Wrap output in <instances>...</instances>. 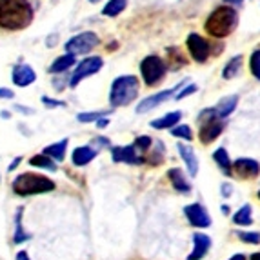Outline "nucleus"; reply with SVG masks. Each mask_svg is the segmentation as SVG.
<instances>
[{"instance_id":"obj_1","label":"nucleus","mask_w":260,"mask_h":260,"mask_svg":"<svg viewBox=\"0 0 260 260\" xmlns=\"http://www.w3.org/2000/svg\"><path fill=\"white\" fill-rule=\"evenodd\" d=\"M35 9L29 0H0V27L6 31H20L33 22Z\"/></svg>"},{"instance_id":"obj_2","label":"nucleus","mask_w":260,"mask_h":260,"mask_svg":"<svg viewBox=\"0 0 260 260\" xmlns=\"http://www.w3.org/2000/svg\"><path fill=\"white\" fill-rule=\"evenodd\" d=\"M239 26V13L237 9L230 4L218 6L209 13V17L204 22V29L213 39H225L230 37Z\"/></svg>"},{"instance_id":"obj_3","label":"nucleus","mask_w":260,"mask_h":260,"mask_svg":"<svg viewBox=\"0 0 260 260\" xmlns=\"http://www.w3.org/2000/svg\"><path fill=\"white\" fill-rule=\"evenodd\" d=\"M140 93V80L135 75H120L111 82L109 89V104L113 108L131 104Z\"/></svg>"},{"instance_id":"obj_4","label":"nucleus","mask_w":260,"mask_h":260,"mask_svg":"<svg viewBox=\"0 0 260 260\" xmlns=\"http://www.w3.org/2000/svg\"><path fill=\"white\" fill-rule=\"evenodd\" d=\"M11 187H13V191L18 197H31L51 193L55 189V182H53L51 178L39 173H20L13 180Z\"/></svg>"},{"instance_id":"obj_5","label":"nucleus","mask_w":260,"mask_h":260,"mask_svg":"<svg viewBox=\"0 0 260 260\" xmlns=\"http://www.w3.org/2000/svg\"><path fill=\"white\" fill-rule=\"evenodd\" d=\"M197 122H199V139L204 146L215 142L228 126V120L218 117L215 108L202 109Z\"/></svg>"},{"instance_id":"obj_6","label":"nucleus","mask_w":260,"mask_h":260,"mask_svg":"<svg viewBox=\"0 0 260 260\" xmlns=\"http://www.w3.org/2000/svg\"><path fill=\"white\" fill-rule=\"evenodd\" d=\"M166 73H168V62L162 60L160 56L148 55L140 60V77L148 87H155L156 84H160Z\"/></svg>"},{"instance_id":"obj_7","label":"nucleus","mask_w":260,"mask_h":260,"mask_svg":"<svg viewBox=\"0 0 260 260\" xmlns=\"http://www.w3.org/2000/svg\"><path fill=\"white\" fill-rule=\"evenodd\" d=\"M100 39L96 33L93 31H82V33H78V35L71 37L68 42L64 44V49L66 53H71V55H87V53H91L93 49L99 46Z\"/></svg>"},{"instance_id":"obj_8","label":"nucleus","mask_w":260,"mask_h":260,"mask_svg":"<svg viewBox=\"0 0 260 260\" xmlns=\"http://www.w3.org/2000/svg\"><path fill=\"white\" fill-rule=\"evenodd\" d=\"M102 66H104L102 56H87V58H84L82 62H78L73 75L70 77V87H77L84 78L91 77V75H96L100 70H102Z\"/></svg>"},{"instance_id":"obj_9","label":"nucleus","mask_w":260,"mask_h":260,"mask_svg":"<svg viewBox=\"0 0 260 260\" xmlns=\"http://www.w3.org/2000/svg\"><path fill=\"white\" fill-rule=\"evenodd\" d=\"M184 86H186V80H184V82H178L177 86L169 87V89L158 91V93H155V95H151V96H146L144 100H140V104L137 106V109H135V111L139 113V115H144V113H148V111H151V109L158 108V106L164 104V102H168V100L175 99V96H177V93L180 91Z\"/></svg>"},{"instance_id":"obj_10","label":"nucleus","mask_w":260,"mask_h":260,"mask_svg":"<svg viewBox=\"0 0 260 260\" xmlns=\"http://www.w3.org/2000/svg\"><path fill=\"white\" fill-rule=\"evenodd\" d=\"M186 46H187V51H189L191 58L195 62H199V64L208 62V58L213 53L211 42L206 40L202 35H199V33H189L186 40Z\"/></svg>"},{"instance_id":"obj_11","label":"nucleus","mask_w":260,"mask_h":260,"mask_svg":"<svg viewBox=\"0 0 260 260\" xmlns=\"http://www.w3.org/2000/svg\"><path fill=\"white\" fill-rule=\"evenodd\" d=\"M111 158L113 162L117 164H131V166H140L146 162L142 155H139V149L135 148L133 144L131 146H111Z\"/></svg>"},{"instance_id":"obj_12","label":"nucleus","mask_w":260,"mask_h":260,"mask_svg":"<svg viewBox=\"0 0 260 260\" xmlns=\"http://www.w3.org/2000/svg\"><path fill=\"white\" fill-rule=\"evenodd\" d=\"M184 215H186L187 222H189L193 228L206 230V228L211 225V217H209L208 209H206L202 204H199V202L184 206Z\"/></svg>"},{"instance_id":"obj_13","label":"nucleus","mask_w":260,"mask_h":260,"mask_svg":"<svg viewBox=\"0 0 260 260\" xmlns=\"http://www.w3.org/2000/svg\"><path fill=\"white\" fill-rule=\"evenodd\" d=\"M233 175L244 180H251L260 175V164L255 158H247V156H240L237 160H233Z\"/></svg>"},{"instance_id":"obj_14","label":"nucleus","mask_w":260,"mask_h":260,"mask_svg":"<svg viewBox=\"0 0 260 260\" xmlns=\"http://www.w3.org/2000/svg\"><path fill=\"white\" fill-rule=\"evenodd\" d=\"M11 78H13V84L18 87H27L37 80L35 70L31 68L26 62H20V64L13 66V71H11Z\"/></svg>"},{"instance_id":"obj_15","label":"nucleus","mask_w":260,"mask_h":260,"mask_svg":"<svg viewBox=\"0 0 260 260\" xmlns=\"http://www.w3.org/2000/svg\"><path fill=\"white\" fill-rule=\"evenodd\" d=\"M211 249V239L206 233H193V249L187 255V260H202Z\"/></svg>"},{"instance_id":"obj_16","label":"nucleus","mask_w":260,"mask_h":260,"mask_svg":"<svg viewBox=\"0 0 260 260\" xmlns=\"http://www.w3.org/2000/svg\"><path fill=\"white\" fill-rule=\"evenodd\" d=\"M177 149H178V155L182 156L184 164H186L189 177H197V173H199V156L195 155V149L191 148L189 144H184V142L178 144Z\"/></svg>"},{"instance_id":"obj_17","label":"nucleus","mask_w":260,"mask_h":260,"mask_svg":"<svg viewBox=\"0 0 260 260\" xmlns=\"http://www.w3.org/2000/svg\"><path fill=\"white\" fill-rule=\"evenodd\" d=\"M168 178H169V182H171V186H173L175 191H178V193H184V195L191 193V184H189V180L186 178V175H184V171L180 168H171V169H169Z\"/></svg>"},{"instance_id":"obj_18","label":"nucleus","mask_w":260,"mask_h":260,"mask_svg":"<svg viewBox=\"0 0 260 260\" xmlns=\"http://www.w3.org/2000/svg\"><path fill=\"white\" fill-rule=\"evenodd\" d=\"M99 155V149H95L93 146H80L73 151L71 155V162H73L77 168H82V166H87L89 162Z\"/></svg>"},{"instance_id":"obj_19","label":"nucleus","mask_w":260,"mask_h":260,"mask_svg":"<svg viewBox=\"0 0 260 260\" xmlns=\"http://www.w3.org/2000/svg\"><path fill=\"white\" fill-rule=\"evenodd\" d=\"M180 118H182V111H171V113H166L164 117L151 120L149 126L155 127V129H171V127H175L180 122Z\"/></svg>"},{"instance_id":"obj_20","label":"nucleus","mask_w":260,"mask_h":260,"mask_svg":"<svg viewBox=\"0 0 260 260\" xmlns=\"http://www.w3.org/2000/svg\"><path fill=\"white\" fill-rule=\"evenodd\" d=\"M237 106H239V95H228L218 100V104L215 106V111H217V115L220 118L228 120V117L237 109Z\"/></svg>"},{"instance_id":"obj_21","label":"nucleus","mask_w":260,"mask_h":260,"mask_svg":"<svg viewBox=\"0 0 260 260\" xmlns=\"http://www.w3.org/2000/svg\"><path fill=\"white\" fill-rule=\"evenodd\" d=\"M213 160L217 162V166L220 168V171L225 177H231L233 175V160H231L230 153L225 148H218L213 153Z\"/></svg>"},{"instance_id":"obj_22","label":"nucleus","mask_w":260,"mask_h":260,"mask_svg":"<svg viewBox=\"0 0 260 260\" xmlns=\"http://www.w3.org/2000/svg\"><path fill=\"white\" fill-rule=\"evenodd\" d=\"M75 62H77L75 55H71V53H64V55H60L58 58H55V60H53V64L49 66V73H53V75L66 73L68 70H71V68H73Z\"/></svg>"},{"instance_id":"obj_23","label":"nucleus","mask_w":260,"mask_h":260,"mask_svg":"<svg viewBox=\"0 0 260 260\" xmlns=\"http://www.w3.org/2000/svg\"><path fill=\"white\" fill-rule=\"evenodd\" d=\"M242 64H244L242 55H235L233 58H230L228 64L224 66V70H222V78L224 80H231V78L239 77L240 71H242Z\"/></svg>"},{"instance_id":"obj_24","label":"nucleus","mask_w":260,"mask_h":260,"mask_svg":"<svg viewBox=\"0 0 260 260\" xmlns=\"http://www.w3.org/2000/svg\"><path fill=\"white\" fill-rule=\"evenodd\" d=\"M68 144H70V139H62L60 142L49 144L48 148H44V155L51 156L53 160L62 162L66 156V149H68Z\"/></svg>"},{"instance_id":"obj_25","label":"nucleus","mask_w":260,"mask_h":260,"mask_svg":"<svg viewBox=\"0 0 260 260\" xmlns=\"http://www.w3.org/2000/svg\"><path fill=\"white\" fill-rule=\"evenodd\" d=\"M251 206L249 204H244L239 211L233 215V224L235 225H240V228H247V225L253 224V217H251Z\"/></svg>"},{"instance_id":"obj_26","label":"nucleus","mask_w":260,"mask_h":260,"mask_svg":"<svg viewBox=\"0 0 260 260\" xmlns=\"http://www.w3.org/2000/svg\"><path fill=\"white\" fill-rule=\"evenodd\" d=\"M22 213H24V209H17V213H15V237H13V242L17 244H24L26 240H29L31 237L24 231V228H22Z\"/></svg>"},{"instance_id":"obj_27","label":"nucleus","mask_w":260,"mask_h":260,"mask_svg":"<svg viewBox=\"0 0 260 260\" xmlns=\"http://www.w3.org/2000/svg\"><path fill=\"white\" fill-rule=\"evenodd\" d=\"M126 6H127V0H109L108 4L102 8V15L109 18L118 17V15L126 9Z\"/></svg>"},{"instance_id":"obj_28","label":"nucleus","mask_w":260,"mask_h":260,"mask_svg":"<svg viewBox=\"0 0 260 260\" xmlns=\"http://www.w3.org/2000/svg\"><path fill=\"white\" fill-rule=\"evenodd\" d=\"M29 164L33 166V168H42V169H48V171H53L55 173L56 171V164L53 162L51 156L48 155H35V156H31L29 158Z\"/></svg>"},{"instance_id":"obj_29","label":"nucleus","mask_w":260,"mask_h":260,"mask_svg":"<svg viewBox=\"0 0 260 260\" xmlns=\"http://www.w3.org/2000/svg\"><path fill=\"white\" fill-rule=\"evenodd\" d=\"M109 115H111V109H100V111H84V113H78L77 120L87 124V122H96V120H100V118H106V117H109Z\"/></svg>"},{"instance_id":"obj_30","label":"nucleus","mask_w":260,"mask_h":260,"mask_svg":"<svg viewBox=\"0 0 260 260\" xmlns=\"http://www.w3.org/2000/svg\"><path fill=\"white\" fill-rule=\"evenodd\" d=\"M169 133L173 135L175 139H182V140H186V142L193 140V129H191L187 124H177L175 127L169 129Z\"/></svg>"},{"instance_id":"obj_31","label":"nucleus","mask_w":260,"mask_h":260,"mask_svg":"<svg viewBox=\"0 0 260 260\" xmlns=\"http://www.w3.org/2000/svg\"><path fill=\"white\" fill-rule=\"evenodd\" d=\"M239 240H242L244 244H251V246H258L260 244V233L258 231H237Z\"/></svg>"},{"instance_id":"obj_32","label":"nucleus","mask_w":260,"mask_h":260,"mask_svg":"<svg viewBox=\"0 0 260 260\" xmlns=\"http://www.w3.org/2000/svg\"><path fill=\"white\" fill-rule=\"evenodd\" d=\"M249 70H251V75L260 80V49H255L249 56Z\"/></svg>"},{"instance_id":"obj_33","label":"nucleus","mask_w":260,"mask_h":260,"mask_svg":"<svg viewBox=\"0 0 260 260\" xmlns=\"http://www.w3.org/2000/svg\"><path fill=\"white\" fill-rule=\"evenodd\" d=\"M168 55H169V60L177 62V70H178V68H182V66L187 64L186 56L182 55V51H180L178 48H169L168 49Z\"/></svg>"},{"instance_id":"obj_34","label":"nucleus","mask_w":260,"mask_h":260,"mask_svg":"<svg viewBox=\"0 0 260 260\" xmlns=\"http://www.w3.org/2000/svg\"><path fill=\"white\" fill-rule=\"evenodd\" d=\"M133 146L139 151H149V149L153 148V139L151 137H146V135H142V137H137L133 142Z\"/></svg>"},{"instance_id":"obj_35","label":"nucleus","mask_w":260,"mask_h":260,"mask_svg":"<svg viewBox=\"0 0 260 260\" xmlns=\"http://www.w3.org/2000/svg\"><path fill=\"white\" fill-rule=\"evenodd\" d=\"M197 91H199V86H197V84H187V86H184L182 89L177 93V96H175V99L182 100V99H186V96H189V95H195Z\"/></svg>"},{"instance_id":"obj_36","label":"nucleus","mask_w":260,"mask_h":260,"mask_svg":"<svg viewBox=\"0 0 260 260\" xmlns=\"http://www.w3.org/2000/svg\"><path fill=\"white\" fill-rule=\"evenodd\" d=\"M42 104L46 106V108H64L66 102L64 100L49 99V96H42Z\"/></svg>"},{"instance_id":"obj_37","label":"nucleus","mask_w":260,"mask_h":260,"mask_svg":"<svg viewBox=\"0 0 260 260\" xmlns=\"http://www.w3.org/2000/svg\"><path fill=\"white\" fill-rule=\"evenodd\" d=\"M220 193H222V197H225V199H228V197H231V195H233V186H231V184L230 182H224V184H222V186H220Z\"/></svg>"},{"instance_id":"obj_38","label":"nucleus","mask_w":260,"mask_h":260,"mask_svg":"<svg viewBox=\"0 0 260 260\" xmlns=\"http://www.w3.org/2000/svg\"><path fill=\"white\" fill-rule=\"evenodd\" d=\"M0 99L11 100V99H15V93L11 91V89H8V87H0Z\"/></svg>"},{"instance_id":"obj_39","label":"nucleus","mask_w":260,"mask_h":260,"mask_svg":"<svg viewBox=\"0 0 260 260\" xmlns=\"http://www.w3.org/2000/svg\"><path fill=\"white\" fill-rule=\"evenodd\" d=\"M93 142L96 144V148H99V146H106V148H111V142H109L108 139H104V137H96V139L93 140Z\"/></svg>"},{"instance_id":"obj_40","label":"nucleus","mask_w":260,"mask_h":260,"mask_svg":"<svg viewBox=\"0 0 260 260\" xmlns=\"http://www.w3.org/2000/svg\"><path fill=\"white\" fill-rule=\"evenodd\" d=\"M95 124H96V127H99V129H104V127L109 126V118L108 117H106V118H100V120H96Z\"/></svg>"},{"instance_id":"obj_41","label":"nucleus","mask_w":260,"mask_h":260,"mask_svg":"<svg viewBox=\"0 0 260 260\" xmlns=\"http://www.w3.org/2000/svg\"><path fill=\"white\" fill-rule=\"evenodd\" d=\"M20 162H22V156H17V158H15V160L11 162V164H9L8 171H13V169H17L18 166H20Z\"/></svg>"},{"instance_id":"obj_42","label":"nucleus","mask_w":260,"mask_h":260,"mask_svg":"<svg viewBox=\"0 0 260 260\" xmlns=\"http://www.w3.org/2000/svg\"><path fill=\"white\" fill-rule=\"evenodd\" d=\"M17 260H31L29 255H27L26 251H18L17 253Z\"/></svg>"},{"instance_id":"obj_43","label":"nucleus","mask_w":260,"mask_h":260,"mask_svg":"<svg viewBox=\"0 0 260 260\" xmlns=\"http://www.w3.org/2000/svg\"><path fill=\"white\" fill-rule=\"evenodd\" d=\"M15 109H17V111H20V113H26V115H31V113H33V109L22 108V106H15Z\"/></svg>"},{"instance_id":"obj_44","label":"nucleus","mask_w":260,"mask_h":260,"mask_svg":"<svg viewBox=\"0 0 260 260\" xmlns=\"http://www.w3.org/2000/svg\"><path fill=\"white\" fill-rule=\"evenodd\" d=\"M228 260H247V258H246V255H244V253H237V255H233L231 258H228Z\"/></svg>"},{"instance_id":"obj_45","label":"nucleus","mask_w":260,"mask_h":260,"mask_svg":"<svg viewBox=\"0 0 260 260\" xmlns=\"http://www.w3.org/2000/svg\"><path fill=\"white\" fill-rule=\"evenodd\" d=\"M225 4H230V6H242L244 0H224Z\"/></svg>"},{"instance_id":"obj_46","label":"nucleus","mask_w":260,"mask_h":260,"mask_svg":"<svg viewBox=\"0 0 260 260\" xmlns=\"http://www.w3.org/2000/svg\"><path fill=\"white\" fill-rule=\"evenodd\" d=\"M220 211H222V215H230V211H231V209H230V206H228V204H222Z\"/></svg>"},{"instance_id":"obj_47","label":"nucleus","mask_w":260,"mask_h":260,"mask_svg":"<svg viewBox=\"0 0 260 260\" xmlns=\"http://www.w3.org/2000/svg\"><path fill=\"white\" fill-rule=\"evenodd\" d=\"M247 260H260V251H256V253H253V255H249V258Z\"/></svg>"},{"instance_id":"obj_48","label":"nucleus","mask_w":260,"mask_h":260,"mask_svg":"<svg viewBox=\"0 0 260 260\" xmlns=\"http://www.w3.org/2000/svg\"><path fill=\"white\" fill-rule=\"evenodd\" d=\"M0 117H2V118H8V117H11V115H9L8 111H2V113H0Z\"/></svg>"},{"instance_id":"obj_49","label":"nucleus","mask_w":260,"mask_h":260,"mask_svg":"<svg viewBox=\"0 0 260 260\" xmlns=\"http://www.w3.org/2000/svg\"><path fill=\"white\" fill-rule=\"evenodd\" d=\"M89 4H96V2H100V0H87Z\"/></svg>"},{"instance_id":"obj_50","label":"nucleus","mask_w":260,"mask_h":260,"mask_svg":"<svg viewBox=\"0 0 260 260\" xmlns=\"http://www.w3.org/2000/svg\"><path fill=\"white\" fill-rule=\"evenodd\" d=\"M258 199H260V191H258Z\"/></svg>"}]
</instances>
